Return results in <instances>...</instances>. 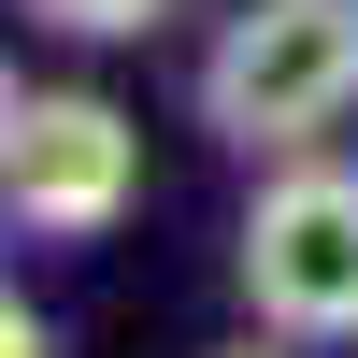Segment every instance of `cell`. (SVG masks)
<instances>
[{"instance_id": "cell-2", "label": "cell", "mask_w": 358, "mask_h": 358, "mask_svg": "<svg viewBox=\"0 0 358 358\" xmlns=\"http://www.w3.org/2000/svg\"><path fill=\"white\" fill-rule=\"evenodd\" d=\"M244 301L273 344H358V172L287 158L244 215Z\"/></svg>"}, {"instance_id": "cell-3", "label": "cell", "mask_w": 358, "mask_h": 358, "mask_svg": "<svg viewBox=\"0 0 358 358\" xmlns=\"http://www.w3.org/2000/svg\"><path fill=\"white\" fill-rule=\"evenodd\" d=\"M129 201H143V129L101 86H43L29 129H15V158H0V215L29 244H101Z\"/></svg>"}, {"instance_id": "cell-6", "label": "cell", "mask_w": 358, "mask_h": 358, "mask_svg": "<svg viewBox=\"0 0 358 358\" xmlns=\"http://www.w3.org/2000/svg\"><path fill=\"white\" fill-rule=\"evenodd\" d=\"M15 129H29V101H15V72H0V158H15Z\"/></svg>"}, {"instance_id": "cell-5", "label": "cell", "mask_w": 358, "mask_h": 358, "mask_svg": "<svg viewBox=\"0 0 358 358\" xmlns=\"http://www.w3.org/2000/svg\"><path fill=\"white\" fill-rule=\"evenodd\" d=\"M0 358H57V344H43V315H29V301H0Z\"/></svg>"}, {"instance_id": "cell-7", "label": "cell", "mask_w": 358, "mask_h": 358, "mask_svg": "<svg viewBox=\"0 0 358 358\" xmlns=\"http://www.w3.org/2000/svg\"><path fill=\"white\" fill-rule=\"evenodd\" d=\"M229 358H258V344H229Z\"/></svg>"}, {"instance_id": "cell-1", "label": "cell", "mask_w": 358, "mask_h": 358, "mask_svg": "<svg viewBox=\"0 0 358 358\" xmlns=\"http://www.w3.org/2000/svg\"><path fill=\"white\" fill-rule=\"evenodd\" d=\"M344 101H358V0H244L201 57V115L244 158H315Z\"/></svg>"}, {"instance_id": "cell-4", "label": "cell", "mask_w": 358, "mask_h": 358, "mask_svg": "<svg viewBox=\"0 0 358 358\" xmlns=\"http://www.w3.org/2000/svg\"><path fill=\"white\" fill-rule=\"evenodd\" d=\"M43 29H72V43H129V29H158L172 0H29Z\"/></svg>"}]
</instances>
